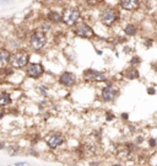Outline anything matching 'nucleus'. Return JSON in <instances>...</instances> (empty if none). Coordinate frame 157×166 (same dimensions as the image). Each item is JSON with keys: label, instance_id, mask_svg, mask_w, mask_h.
Masks as SVG:
<instances>
[{"label": "nucleus", "instance_id": "1", "mask_svg": "<svg viewBox=\"0 0 157 166\" xmlns=\"http://www.w3.org/2000/svg\"><path fill=\"white\" fill-rule=\"evenodd\" d=\"M47 42H48V38H47L46 32H43L41 30L32 31L29 33V36H28L29 47L32 48L33 51H41L42 48L46 47Z\"/></svg>", "mask_w": 157, "mask_h": 166}, {"label": "nucleus", "instance_id": "2", "mask_svg": "<svg viewBox=\"0 0 157 166\" xmlns=\"http://www.w3.org/2000/svg\"><path fill=\"white\" fill-rule=\"evenodd\" d=\"M119 20V11L114 8H103L100 12V21L106 27H112Z\"/></svg>", "mask_w": 157, "mask_h": 166}, {"label": "nucleus", "instance_id": "3", "mask_svg": "<svg viewBox=\"0 0 157 166\" xmlns=\"http://www.w3.org/2000/svg\"><path fill=\"white\" fill-rule=\"evenodd\" d=\"M61 16H63V19H61L63 23L69 26V27H75L80 22L81 12L77 8H65Z\"/></svg>", "mask_w": 157, "mask_h": 166}, {"label": "nucleus", "instance_id": "4", "mask_svg": "<svg viewBox=\"0 0 157 166\" xmlns=\"http://www.w3.org/2000/svg\"><path fill=\"white\" fill-rule=\"evenodd\" d=\"M28 64H29V54L26 51L20 49L14 53L11 66H14L15 69H22V68H27Z\"/></svg>", "mask_w": 157, "mask_h": 166}, {"label": "nucleus", "instance_id": "5", "mask_svg": "<svg viewBox=\"0 0 157 166\" xmlns=\"http://www.w3.org/2000/svg\"><path fill=\"white\" fill-rule=\"evenodd\" d=\"M74 33L77 37H81V38L95 37V31H93V28L88 23H85V22H79L74 27Z\"/></svg>", "mask_w": 157, "mask_h": 166}, {"label": "nucleus", "instance_id": "6", "mask_svg": "<svg viewBox=\"0 0 157 166\" xmlns=\"http://www.w3.org/2000/svg\"><path fill=\"white\" fill-rule=\"evenodd\" d=\"M44 142H46V144L49 149L54 150V149H58L63 143H64V137H63V134H60V133L52 132L44 137Z\"/></svg>", "mask_w": 157, "mask_h": 166}, {"label": "nucleus", "instance_id": "7", "mask_svg": "<svg viewBox=\"0 0 157 166\" xmlns=\"http://www.w3.org/2000/svg\"><path fill=\"white\" fill-rule=\"evenodd\" d=\"M44 73V66L41 63H29L26 68V75L31 79H38Z\"/></svg>", "mask_w": 157, "mask_h": 166}, {"label": "nucleus", "instance_id": "8", "mask_svg": "<svg viewBox=\"0 0 157 166\" xmlns=\"http://www.w3.org/2000/svg\"><path fill=\"white\" fill-rule=\"evenodd\" d=\"M84 79L86 81H108L107 79V75L102 72H98V70H95V69H86L84 72Z\"/></svg>", "mask_w": 157, "mask_h": 166}, {"label": "nucleus", "instance_id": "9", "mask_svg": "<svg viewBox=\"0 0 157 166\" xmlns=\"http://www.w3.org/2000/svg\"><path fill=\"white\" fill-rule=\"evenodd\" d=\"M59 84L65 87H73L76 84V76L71 72H63L58 79Z\"/></svg>", "mask_w": 157, "mask_h": 166}, {"label": "nucleus", "instance_id": "10", "mask_svg": "<svg viewBox=\"0 0 157 166\" xmlns=\"http://www.w3.org/2000/svg\"><path fill=\"white\" fill-rule=\"evenodd\" d=\"M118 95V90H115L113 86H106L101 91V98L103 102H113Z\"/></svg>", "mask_w": 157, "mask_h": 166}, {"label": "nucleus", "instance_id": "11", "mask_svg": "<svg viewBox=\"0 0 157 166\" xmlns=\"http://www.w3.org/2000/svg\"><path fill=\"white\" fill-rule=\"evenodd\" d=\"M119 6L127 11H135L140 6V0H119Z\"/></svg>", "mask_w": 157, "mask_h": 166}, {"label": "nucleus", "instance_id": "12", "mask_svg": "<svg viewBox=\"0 0 157 166\" xmlns=\"http://www.w3.org/2000/svg\"><path fill=\"white\" fill-rule=\"evenodd\" d=\"M12 53L10 51H8L6 48H2L0 49V60H2V64H3V68L6 65V64H10L11 60H12Z\"/></svg>", "mask_w": 157, "mask_h": 166}, {"label": "nucleus", "instance_id": "13", "mask_svg": "<svg viewBox=\"0 0 157 166\" xmlns=\"http://www.w3.org/2000/svg\"><path fill=\"white\" fill-rule=\"evenodd\" d=\"M139 32V27L135 23H127L124 26V33L127 36H135Z\"/></svg>", "mask_w": 157, "mask_h": 166}, {"label": "nucleus", "instance_id": "14", "mask_svg": "<svg viewBox=\"0 0 157 166\" xmlns=\"http://www.w3.org/2000/svg\"><path fill=\"white\" fill-rule=\"evenodd\" d=\"M124 75H125V78L129 79V80H136V79H139V78H140V73H139V70H138V69H135L134 66H133V68H128L127 70L124 72Z\"/></svg>", "mask_w": 157, "mask_h": 166}, {"label": "nucleus", "instance_id": "15", "mask_svg": "<svg viewBox=\"0 0 157 166\" xmlns=\"http://www.w3.org/2000/svg\"><path fill=\"white\" fill-rule=\"evenodd\" d=\"M61 19H63L61 14H59V12L55 11V10H50V11L47 14V20L50 21V22L59 23V22H61Z\"/></svg>", "mask_w": 157, "mask_h": 166}, {"label": "nucleus", "instance_id": "16", "mask_svg": "<svg viewBox=\"0 0 157 166\" xmlns=\"http://www.w3.org/2000/svg\"><path fill=\"white\" fill-rule=\"evenodd\" d=\"M11 95L6 91H3L2 94H0V105H2V107L4 108L6 105H10L11 104Z\"/></svg>", "mask_w": 157, "mask_h": 166}, {"label": "nucleus", "instance_id": "17", "mask_svg": "<svg viewBox=\"0 0 157 166\" xmlns=\"http://www.w3.org/2000/svg\"><path fill=\"white\" fill-rule=\"evenodd\" d=\"M39 30H41V31H43V32H46V31H50V30H52V25L49 23V21H47V22H42V23H39Z\"/></svg>", "mask_w": 157, "mask_h": 166}, {"label": "nucleus", "instance_id": "18", "mask_svg": "<svg viewBox=\"0 0 157 166\" xmlns=\"http://www.w3.org/2000/svg\"><path fill=\"white\" fill-rule=\"evenodd\" d=\"M141 63V58L139 57V55H134L133 58H131V60H130V65L131 66H135V65H138V64H140Z\"/></svg>", "mask_w": 157, "mask_h": 166}, {"label": "nucleus", "instance_id": "19", "mask_svg": "<svg viewBox=\"0 0 157 166\" xmlns=\"http://www.w3.org/2000/svg\"><path fill=\"white\" fill-rule=\"evenodd\" d=\"M17 151H19V150H17V148H15V147H9V149H8V153H9L10 155H15Z\"/></svg>", "mask_w": 157, "mask_h": 166}, {"label": "nucleus", "instance_id": "20", "mask_svg": "<svg viewBox=\"0 0 157 166\" xmlns=\"http://www.w3.org/2000/svg\"><path fill=\"white\" fill-rule=\"evenodd\" d=\"M150 164H151V166H157V154H155V155L151 157Z\"/></svg>", "mask_w": 157, "mask_h": 166}, {"label": "nucleus", "instance_id": "21", "mask_svg": "<svg viewBox=\"0 0 157 166\" xmlns=\"http://www.w3.org/2000/svg\"><path fill=\"white\" fill-rule=\"evenodd\" d=\"M148 144H150V147H151V148H155V147L157 145V142H156V139L150 138V139H148Z\"/></svg>", "mask_w": 157, "mask_h": 166}, {"label": "nucleus", "instance_id": "22", "mask_svg": "<svg viewBox=\"0 0 157 166\" xmlns=\"http://www.w3.org/2000/svg\"><path fill=\"white\" fill-rule=\"evenodd\" d=\"M152 43H153V42H152V40H151V38H147V40L144 42L145 47H151V46H152Z\"/></svg>", "mask_w": 157, "mask_h": 166}, {"label": "nucleus", "instance_id": "23", "mask_svg": "<svg viewBox=\"0 0 157 166\" xmlns=\"http://www.w3.org/2000/svg\"><path fill=\"white\" fill-rule=\"evenodd\" d=\"M114 118H115V117H114V115H113V113H111V112L106 115V119H107V121H113Z\"/></svg>", "mask_w": 157, "mask_h": 166}, {"label": "nucleus", "instance_id": "24", "mask_svg": "<svg viewBox=\"0 0 157 166\" xmlns=\"http://www.w3.org/2000/svg\"><path fill=\"white\" fill-rule=\"evenodd\" d=\"M14 166H31V164H28V162H15L14 164Z\"/></svg>", "mask_w": 157, "mask_h": 166}, {"label": "nucleus", "instance_id": "25", "mask_svg": "<svg viewBox=\"0 0 157 166\" xmlns=\"http://www.w3.org/2000/svg\"><path fill=\"white\" fill-rule=\"evenodd\" d=\"M147 94L148 95H155L156 94V90L153 87H147Z\"/></svg>", "mask_w": 157, "mask_h": 166}, {"label": "nucleus", "instance_id": "26", "mask_svg": "<svg viewBox=\"0 0 157 166\" xmlns=\"http://www.w3.org/2000/svg\"><path fill=\"white\" fill-rule=\"evenodd\" d=\"M120 117H121V119H124V121H127V119L129 118V115H128L127 112H124V113H121V115H120Z\"/></svg>", "mask_w": 157, "mask_h": 166}, {"label": "nucleus", "instance_id": "27", "mask_svg": "<svg viewBox=\"0 0 157 166\" xmlns=\"http://www.w3.org/2000/svg\"><path fill=\"white\" fill-rule=\"evenodd\" d=\"M39 89H41V94H42V95H46V94H47V87H46V86H39Z\"/></svg>", "mask_w": 157, "mask_h": 166}, {"label": "nucleus", "instance_id": "28", "mask_svg": "<svg viewBox=\"0 0 157 166\" xmlns=\"http://www.w3.org/2000/svg\"><path fill=\"white\" fill-rule=\"evenodd\" d=\"M144 142V138L142 137H138V139H136V144H141Z\"/></svg>", "mask_w": 157, "mask_h": 166}, {"label": "nucleus", "instance_id": "29", "mask_svg": "<svg viewBox=\"0 0 157 166\" xmlns=\"http://www.w3.org/2000/svg\"><path fill=\"white\" fill-rule=\"evenodd\" d=\"M0 149H2V150H4V149H5V143H4V142L0 143Z\"/></svg>", "mask_w": 157, "mask_h": 166}, {"label": "nucleus", "instance_id": "30", "mask_svg": "<svg viewBox=\"0 0 157 166\" xmlns=\"http://www.w3.org/2000/svg\"><path fill=\"white\" fill-rule=\"evenodd\" d=\"M130 52V47H125L124 48V53H129Z\"/></svg>", "mask_w": 157, "mask_h": 166}, {"label": "nucleus", "instance_id": "31", "mask_svg": "<svg viewBox=\"0 0 157 166\" xmlns=\"http://www.w3.org/2000/svg\"><path fill=\"white\" fill-rule=\"evenodd\" d=\"M96 53H97L98 55H101V54H102V51H96Z\"/></svg>", "mask_w": 157, "mask_h": 166}, {"label": "nucleus", "instance_id": "32", "mask_svg": "<svg viewBox=\"0 0 157 166\" xmlns=\"http://www.w3.org/2000/svg\"><path fill=\"white\" fill-rule=\"evenodd\" d=\"M112 166H123L121 164H114V165H112Z\"/></svg>", "mask_w": 157, "mask_h": 166}, {"label": "nucleus", "instance_id": "33", "mask_svg": "<svg viewBox=\"0 0 157 166\" xmlns=\"http://www.w3.org/2000/svg\"><path fill=\"white\" fill-rule=\"evenodd\" d=\"M8 2H9V0H3V4H6Z\"/></svg>", "mask_w": 157, "mask_h": 166}, {"label": "nucleus", "instance_id": "34", "mask_svg": "<svg viewBox=\"0 0 157 166\" xmlns=\"http://www.w3.org/2000/svg\"><path fill=\"white\" fill-rule=\"evenodd\" d=\"M55 2H59V3H60V2H64V0H55Z\"/></svg>", "mask_w": 157, "mask_h": 166}, {"label": "nucleus", "instance_id": "35", "mask_svg": "<svg viewBox=\"0 0 157 166\" xmlns=\"http://www.w3.org/2000/svg\"><path fill=\"white\" fill-rule=\"evenodd\" d=\"M156 35H157V25H156Z\"/></svg>", "mask_w": 157, "mask_h": 166}, {"label": "nucleus", "instance_id": "36", "mask_svg": "<svg viewBox=\"0 0 157 166\" xmlns=\"http://www.w3.org/2000/svg\"><path fill=\"white\" fill-rule=\"evenodd\" d=\"M155 70H156V72H157V64H156V69H155Z\"/></svg>", "mask_w": 157, "mask_h": 166}]
</instances>
